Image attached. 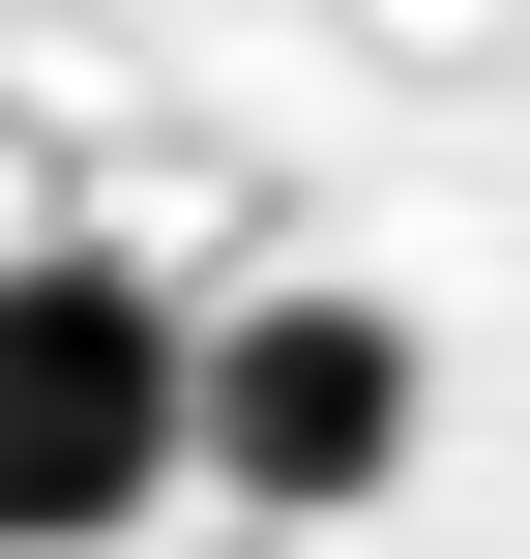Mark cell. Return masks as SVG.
Here are the masks:
<instances>
[{"label":"cell","instance_id":"obj_2","mask_svg":"<svg viewBox=\"0 0 530 559\" xmlns=\"http://www.w3.org/2000/svg\"><path fill=\"white\" fill-rule=\"evenodd\" d=\"M413 442H443V354H413V295H354V265H266V295L207 324V501H266V531H354V501H413Z\"/></svg>","mask_w":530,"mask_h":559},{"label":"cell","instance_id":"obj_1","mask_svg":"<svg viewBox=\"0 0 530 559\" xmlns=\"http://www.w3.org/2000/svg\"><path fill=\"white\" fill-rule=\"evenodd\" d=\"M148 501H207V324L118 236L0 265V559H118Z\"/></svg>","mask_w":530,"mask_h":559}]
</instances>
